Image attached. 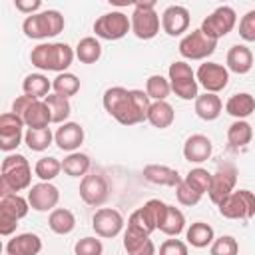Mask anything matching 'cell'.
I'll list each match as a JSON object with an SVG mask.
<instances>
[{
  "mask_svg": "<svg viewBox=\"0 0 255 255\" xmlns=\"http://www.w3.org/2000/svg\"><path fill=\"white\" fill-rule=\"evenodd\" d=\"M211 151H213V143L203 133H193L183 143V157L189 163H203V161H207L211 157Z\"/></svg>",
  "mask_w": 255,
  "mask_h": 255,
  "instance_id": "obj_22",
  "label": "cell"
},
{
  "mask_svg": "<svg viewBox=\"0 0 255 255\" xmlns=\"http://www.w3.org/2000/svg\"><path fill=\"white\" fill-rule=\"evenodd\" d=\"M129 20H131V32L139 40H151L159 32L161 20H159V16L155 12V2L153 0L135 2Z\"/></svg>",
  "mask_w": 255,
  "mask_h": 255,
  "instance_id": "obj_7",
  "label": "cell"
},
{
  "mask_svg": "<svg viewBox=\"0 0 255 255\" xmlns=\"http://www.w3.org/2000/svg\"><path fill=\"white\" fill-rule=\"evenodd\" d=\"M159 255H189L187 243H183L181 239H165L159 245Z\"/></svg>",
  "mask_w": 255,
  "mask_h": 255,
  "instance_id": "obj_47",
  "label": "cell"
},
{
  "mask_svg": "<svg viewBox=\"0 0 255 255\" xmlns=\"http://www.w3.org/2000/svg\"><path fill=\"white\" fill-rule=\"evenodd\" d=\"M124 249L128 255H155V245L149 235L129 227L124 231Z\"/></svg>",
  "mask_w": 255,
  "mask_h": 255,
  "instance_id": "obj_24",
  "label": "cell"
},
{
  "mask_svg": "<svg viewBox=\"0 0 255 255\" xmlns=\"http://www.w3.org/2000/svg\"><path fill=\"white\" fill-rule=\"evenodd\" d=\"M145 94L149 96L151 102H165L167 96L171 94L169 80L163 78L161 74H153L145 80Z\"/></svg>",
  "mask_w": 255,
  "mask_h": 255,
  "instance_id": "obj_38",
  "label": "cell"
},
{
  "mask_svg": "<svg viewBox=\"0 0 255 255\" xmlns=\"http://www.w3.org/2000/svg\"><path fill=\"white\" fill-rule=\"evenodd\" d=\"M195 78H197V84L209 92V94H217L221 92L223 88H227L229 84V70L223 66V64H217V62H205L197 68L195 72Z\"/></svg>",
  "mask_w": 255,
  "mask_h": 255,
  "instance_id": "obj_15",
  "label": "cell"
},
{
  "mask_svg": "<svg viewBox=\"0 0 255 255\" xmlns=\"http://www.w3.org/2000/svg\"><path fill=\"white\" fill-rule=\"evenodd\" d=\"M48 110H50V116H52V124H66V120L70 118L72 114V106H70V100L64 98V96H58V94H50L44 98Z\"/></svg>",
  "mask_w": 255,
  "mask_h": 255,
  "instance_id": "obj_34",
  "label": "cell"
},
{
  "mask_svg": "<svg viewBox=\"0 0 255 255\" xmlns=\"http://www.w3.org/2000/svg\"><path fill=\"white\" fill-rule=\"evenodd\" d=\"M54 143L62 151H76L84 143V128L76 122H66L54 131Z\"/></svg>",
  "mask_w": 255,
  "mask_h": 255,
  "instance_id": "obj_21",
  "label": "cell"
},
{
  "mask_svg": "<svg viewBox=\"0 0 255 255\" xmlns=\"http://www.w3.org/2000/svg\"><path fill=\"white\" fill-rule=\"evenodd\" d=\"M215 48H217V40L205 36L201 28L191 30L179 42V54L185 60H205L215 52Z\"/></svg>",
  "mask_w": 255,
  "mask_h": 255,
  "instance_id": "obj_12",
  "label": "cell"
},
{
  "mask_svg": "<svg viewBox=\"0 0 255 255\" xmlns=\"http://www.w3.org/2000/svg\"><path fill=\"white\" fill-rule=\"evenodd\" d=\"M90 165H92V161H90V157H88L86 153H82V151H72V153H68V155L64 157V161H62V171H64L66 175H70V177H84V175H88Z\"/></svg>",
  "mask_w": 255,
  "mask_h": 255,
  "instance_id": "obj_33",
  "label": "cell"
},
{
  "mask_svg": "<svg viewBox=\"0 0 255 255\" xmlns=\"http://www.w3.org/2000/svg\"><path fill=\"white\" fill-rule=\"evenodd\" d=\"M102 102L106 112L122 126L141 124L143 120H147V112L151 106V100L143 90H126L122 86L108 88Z\"/></svg>",
  "mask_w": 255,
  "mask_h": 255,
  "instance_id": "obj_1",
  "label": "cell"
},
{
  "mask_svg": "<svg viewBox=\"0 0 255 255\" xmlns=\"http://www.w3.org/2000/svg\"><path fill=\"white\" fill-rule=\"evenodd\" d=\"M74 253L76 255H102L104 253V245H102V241L98 237H82L80 241H76Z\"/></svg>",
  "mask_w": 255,
  "mask_h": 255,
  "instance_id": "obj_44",
  "label": "cell"
},
{
  "mask_svg": "<svg viewBox=\"0 0 255 255\" xmlns=\"http://www.w3.org/2000/svg\"><path fill=\"white\" fill-rule=\"evenodd\" d=\"M50 90L52 82L44 74H28L22 82V92L36 100H44L46 96H50Z\"/></svg>",
  "mask_w": 255,
  "mask_h": 255,
  "instance_id": "obj_32",
  "label": "cell"
},
{
  "mask_svg": "<svg viewBox=\"0 0 255 255\" xmlns=\"http://www.w3.org/2000/svg\"><path fill=\"white\" fill-rule=\"evenodd\" d=\"M24 122L14 112H6L0 116V149L12 151L16 149L24 139Z\"/></svg>",
  "mask_w": 255,
  "mask_h": 255,
  "instance_id": "obj_18",
  "label": "cell"
},
{
  "mask_svg": "<svg viewBox=\"0 0 255 255\" xmlns=\"http://www.w3.org/2000/svg\"><path fill=\"white\" fill-rule=\"evenodd\" d=\"M217 209L225 219H251L255 215V193L249 189H235L217 203Z\"/></svg>",
  "mask_w": 255,
  "mask_h": 255,
  "instance_id": "obj_9",
  "label": "cell"
},
{
  "mask_svg": "<svg viewBox=\"0 0 255 255\" xmlns=\"http://www.w3.org/2000/svg\"><path fill=\"white\" fill-rule=\"evenodd\" d=\"M185 239L191 247H197V249H203L207 245H211L215 241V231L209 223H203V221H195L187 227L185 231Z\"/></svg>",
  "mask_w": 255,
  "mask_h": 255,
  "instance_id": "obj_29",
  "label": "cell"
},
{
  "mask_svg": "<svg viewBox=\"0 0 255 255\" xmlns=\"http://www.w3.org/2000/svg\"><path fill=\"white\" fill-rule=\"evenodd\" d=\"M58 201L60 191L52 181H40L28 189V203L34 211H54Z\"/></svg>",
  "mask_w": 255,
  "mask_h": 255,
  "instance_id": "obj_19",
  "label": "cell"
},
{
  "mask_svg": "<svg viewBox=\"0 0 255 255\" xmlns=\"http://www.w3.org/2000/svg\"><path fill=\"white\" fill-rule=\"evenodd\" d=\"M80 197L86 205L102 207L110 197V183L102 173H88L80 181Z\"/></svg>",
  "mask_w": 255,
  "mask_h": 255,
  "instance_id": "obj_14",
  "label": "cell"
},
{
  "mask_svg": "<svg viewBox=\"0 0 255 255\" xmlns=\"http://www.w3.org/2000/svg\"><path fill=\"white\" fill-rule=\"evenodd\" d=\"M253 139V128L245 120H235L227 128V141L231 147H245Z\"/></svg>",
  "mask_w": 255,
  "mask_h": 255,
  "instance_id": "obj_35",
  "label": "cell"
},
{
  "mask_svg": "<svg viewBox=\"0 0 255 255\" xmlns=\"http://www.w3.org/2000/svg\"><path fill=\"white\" fill-rule=\"evenodd\" d=\"M227 70L235 74H247L253 68V52L245 44H235L229 48L227 58H225Z\"/></svg>",
  "mask_w": 255,
  "mask_h": 255,
  "instance_id": "obj_26",
  "label": "cell"
},
{
  "mask_svg": "<svg viewBox=\"0 0 255 255\" xmlns=\"http://www.w3.org/2000/svg\"><path fill=\"white\" fill-rule=\"evenodd\" d=\"M124 225L126 223H124L122 213L114 207H100L92 217V227H94L96 235L104 237V239H112V237L120 235Z\"/></svg>",
  "mask_w": 255,
  "mask_h": 255,
  "instance_id": "obj_17",
  "label": "cell"
},
{
  "mask_svg": "<svg viewBox=\"0 0 255 255\" xmlns=\"http://www.w3.org/2000/svg\"><path fill=\"white\" fill-rule=\"evenodd\" d=\"M52 141H54V133L50 128H42V129H30L28 128L24 133V143L32 151H44L52 145Z\"/></svg>",
  "mask_w": 255,
  "mask_h": 255,
  "instance_id": "obj_39",
  "label": "cell"
},
{
  "mask_svg": "<svg viewBox=\"0 0 255 255\" xmlns=\"http://www.w3.org/2000/svg\"><path fill=\"white\" fill-rule=\"evenodd\" d=\"M143 179L153 183V185H165V187H177L183 177L177 173V169L169 165H159V163H149L143 167Z\"/></svg>",
  "mask_w": 255,
  "mask_h": 255,
  "instance_id": "obj_23",
  "label": "cell"
},
{
  "mask_svg": "<svg viewBox=\"0 0 255 255\" xmlns=\"http://www.w3.org/2000/svg\"><path fill=\"white\" fill-rule=\"evenodd\" d=\"M74 56H76V52L66 42H44V44H38L36 48H32L30 62L38 70L64 74L72 66Z\"/></svg>",
  "mask_w": 255,
  "mask_h": 255,
  "instance_id": "obj_2",
  "label": "cell"
},
{
  "mask_svg": "<svg viewBox=\"0 0 255 255\" xmlns=\"http://www.w3.org/2000/svg\"><path fill=\"white\" fill-rule=\"evenodd\" d=\"M66 22L64 16L58 10H42L38 14L26 16L22 22V32L26 34V38L32 40H46V38H54L64 30Z\"/></svg>",
  "mask_w": 255,
  "mask_h": 255,
  "instance_id": "obj_4",
  "label": "cell"
},
{
  "mask_svg": "<svg viewBox=\"0 0 255 255\" xmlns=\"http://www.w3.org/2000/svg\"><path fill=\"white\" fill-rule=\"evenodd\" d=\"M175 197H177V201L181 203V205H185V207H193V205H197L199 201H201V193H197L191 185H187L185 181H181L177 187H175Z\"/></svg>",
  "mask_w": 255,
  "mask_h": 255,
  "instance_id": "obj_45",
  "label": "cell"
},
{
  "mask_svg": "<svg viewBox=\"0 0 255 255\" xmlns=\"http://www.w3.org/2000/svg\"><path fill=\"white\" fill-rule=\"evenodd\" d=\"M30 203L22 195H4L0 197V235H12L22 217L28 215Z\"/></svg>",
  "mask_w": 255,
  "mask_h": 255,
  "instance_id": "obj_10",
  "label": "cell"
},
{
  "mask_svg": "<svg viewBox=\"0 0 255 255\" xmlns=\"http://www.w3.org/2000/svg\"><path fill=\"white\" fill-rule=\"evenodd\" d=\"M167 80L171 86V92L181 100H195L199 96V84L195 78V72L185 60H177L169 64Z\"/></svg>",
  "mask_w": 255,
  "mask_h": 255,
  "instance_id": "obj_6",
  "label": "cell"
},
{
  "mask_svg": "<svg viewBox=\"0 0 255 255\" xmlns=\"http://www.w3.org/2000/svg\"><path fill=\"white\" fill-rule=\"evenodd\" d=\"M94 32L102 40H110V42L122 40L128 32H131V20L120 10L108 12L94 22Z\"/></svg>",
  "mask_w": 255,
  "mask_h": 255,
  "instance_id": "obj_11",
  "label": "cell"
},
{
  "mask_svg": "<svg viewBox=\"0 0 255 255\" xmlns=\"http://www.w3.org/2000/svg\"><path fill=\"white\" fill-rule=\"evenodd\" d=\"M239 36L245 42H255V10L245 12L239 20Z\"/></svg>",
  "mask_w": 255,
  "mask_h": 255,
  "instance_id": "obj_46",
  "label": "cell"
},
{
  "mask_svg": "<svg viewBox=\"0 0 255 255\" xmlns=\"http://www.w3.org/2000/svg\"><path fill=\"white\" fill-rule=\"evenodd\" d=\"M237 24V14L231 6H219L215 8L203 22H201V30L205 36L219 40L223 36H227Z\"/></svg>",
  "mask_w": 255,
  "mask_h": 255,
  "instance_id": "obj_13",
  "label": "cell"
},
{
  "mask_svg": "<svg viewBox=\"0 0 255 255\" xmlns=\"http://www.w3.org/2000/svg\"><path fill=\"white\" fill-rule=\"evenodd\" d=\"M32 167L28 159L20 153H10L2 161L0 175V197L14 195L22 189H30L32 185Z\"/></svg>",
  "mask_w": 255,
  "mask_h": 255,
  "instance_id": "obj_3",
  "label": "cell"
},
{
  "mask_svg": "<svg viewBox=\"0 0 255 255\" xmlns=\"http://www.w3.org/2000/svg\"><path fill=\"white\" fill-rule=\"evenodd\" d=\"M12 112L18 118H22V122L30 129H42V128H48L52 124V116H50V110H48L46 102L30 98L26 94H22V96H18L14 100Z\"/></svg>",
  "mask_w": 255,
  "mask_h": 255,
  "instance_id": "obj_5",
  "label": "cell"
},
{
  "mask_svg": "<svg viewBox=\"0 0 255 255\" xmlns=\"http://www.w3.org/2000/svg\"><path fill=\"white\" fill-rule=\"evenodd\" d=\"M239 253V243L231 235H221L211 243L209 255H237Z\"/></svg>",
  "mask_w": 255,
  "mask_h": 255,
  "instance_id": "obj_43",
  "label": "cell"
},
{
  "mask_svg": "<svg viewBox=\"0 0 255 255\" xmlns=\"http://www.w3.org/2000/svg\"><path fill=\"white\" fill-rule=\"evenodd\" d=\"M165 209H167V203H163L161 199H149V201L143 203V207L135 209L129 215L128 227L135 229V231H141L145 235H151L155 229H159V225L163 221V215H165Z\"/></svg>",
  "mask_w": 255,
  "mask_h": 255,
  "instance_id": "obj_8",
  "label": "cell"
},
{
  "mask_svg": "<svg viewBox=\"0 0 255 255\" xmlns=\"http://www.w3.org/2000/svg\"><path fill=\"white\" fill-rule=\"evenodd\" d=\"M193 108H195V114H197L201 120L213 122V120H217V118L221 116L223 102H221V98H219L217 94L205 92V94H201V96L195 98V106H193Z\"/></svg>",
  "mask_w": 255,
  "mask_h": 255,
  "instance_id": "obj_27",
  "label": "cell"
},
{
  "mask_svg": "<svg viewBox=\"0 0 255 255\" xmlns=\"http://www.w3.org/2000/svg\"><path fill=\"white\" fill-rule=\"evenodd\" d=\"M183 181L187 185H191L197 193H209V187H211V173L203 167H193L189 169V173L183 177Z\"/></svg>",
  "mask_w": 255,
  "mask_h": 255,
  "instance_id": "obj_42",
  "label": "cell"
},
{
  "mask_svg": "<svg viewBox=\"0 0 255 255\" xmlns=\"http://www.w3.org/2000/svg\"><path fill=\"white\" fill-rule=\"evenodd\" d=\"M235 183H237V169L229 163L219 165L215 173H211V187H209V199L217 205L221 203L229 193L235 191Z\"/></svg>",
  "mask_w": 255,
  "mask_h": 255,
  "instance_id": "obj_16",
  "label": "cell"
},
{
  "mask_svg": "<svg viewBox=\"0 0 255 255\" xmlns=\"http://www.w3.org/2000/svg\"><path fill=\"white\" fill-rule=\"evenodd\" d=\"M225 112L229 116H233L235 120H245L255 112V98L251 94H247V92L233 94L225 102Z\"/></svg>",
  "mask_w": 255,
  "mask_h": 255,
  "instance_id": "obj_28",
  "label": "cell"
},
{
  "mask_svg": "<svg viewBox=\"0 0 255 255\" xmlns=\"http://www.w3.org/2000/svg\"><path fill=\"white\" fill-rule=\"evenodd\" d=\"M52 90H54V94L64 96V98L70 100L72 96H76V94L80 92V80H78V76L72 74V72L58 74V76L54 78V82H52Z\"/></svg>",
  "mask_w": 255,
  "mask_h": 255,
  "instance_id": "obj_40",
  "label": "cell"
},
{
  "mask_svg": "<svg viewBox=\"0 0 255 255\" xmlns=\"http://www.w3.org/2000/svg\"><path fill=\"white\" fill-rule=\"evenodd\" d=\"M48 225H50V229H52L54 233H58V235H68V233H72L74 227H76V217H74V213H72L70 209H66V207H56V209L50 211V215H48Z\"/></svg>",
  "mask_w": 255,
  "mask_h": 255,
  "instance_id": "obj_31",
  "label": "cell"
},
{
  "mask_svg": "<svg viewBox=\"0 0 255 255\" xmlns=\"http://www.w3.org/2000/svg\"><path fill=\"white\" fill-rule=\"evenodd\" d=\"M76 58L82 64H96L102 58V44L94 36H86L76 46Z\"/></svg>",
  "mask_w": 255,
  "mask_h": 255,
  "instance_id": "obj_36",
  "label": "cell"
},
{
  "mask_svg": "<svg viewBox=\"0 0 255 255\" xmlns=\"http://www.w3.org/2000/svg\"><path fill=\"white\" fill-rule=\"evenodd\" d=\"M189 10L185 6H167L161 14V30L167 34V36H181L183 32H187L189 28Z\"/></svg>",
  "mask_w": 255,
  "mask_h": 255,
  "instance_id": "obj_20",
  "label": "cell"
},
{
  "mask_svg": "<svg viewBox=\"0 0 255 255\" xmlns=\"http://www.w3.org/2000/svg\"><path fill=\"white\" fill-rule=\"evenodd\" d=\"M175 120V112L171 108V104L167 102H151L149 112H147V122L157 128V129H165L173 124Z\"/></svg>",
  "mask_w": 255,
  "mask_h": 255,
  "instance_id": "obj_30",
  "label": "cell"
},
{
  "mask_svg": "<svg viewBox=\"0 0 255 255\" xmlns=\"http://www.w3.org/2000/svg\"><path fill=\"white\" fill-rule=\"evenodd\" d=\"M14 6H16V10H20L22 14L32 16V14H38V10L42 8V2H40V0H28V2H24V0H16Z\"/></svg>",
  "mask_w": 255,
  "mask_h": 255,
  "instance_id": "obj_48",
  "label": "cell"
},
{
  "mask_svg": "<svg viewBox=\"0 0 255 255\" xmlns=\"http://www.w3.org/2000/svg\"><path fill=\"white\" fill-rule=\"evenodd\" d=\"M183 229H185V215L177 207L167 205L165 215H163V221L159 225V231L165 233V235H169V237H177Z\"/></svg>",
  "mask_w": 255,
  "mask_h": 255,
  "instance_id": "obj_37",
  "label": "cell"
},
{
  "mask_svg": "<svg viewBox=\"0 0 255 255\" xmlns=\"http://www.w3.org/2000/svg\"><path fill=\"white\" fill-rule=\"evenodd\" d=\"M42 251V239L36 233H20L6 243V255H38Z\"/></svg>",
  "mask_w": 255,
  "mask_h": 255,
  "instance_id": "obj_25",
  "label": "cell"
},
{
  "mask_svg": "<svg viewBox=\"0 0 255 255\" xmlns=\"http://www.w3.org/2000/svg\"><path fill=\"white\" fill-rule=\"evenodd\" d=\"M62 171V161H58L56 157L52 155H46V157H40L34 165V173L36 177H40L42 181H52L54 177H58Z\"/></svg>",
  "mask_w": 255,
  "mask_h": 255,
  "instance_id": "obj_41",
  "label": "cell"
}]
</instances>
